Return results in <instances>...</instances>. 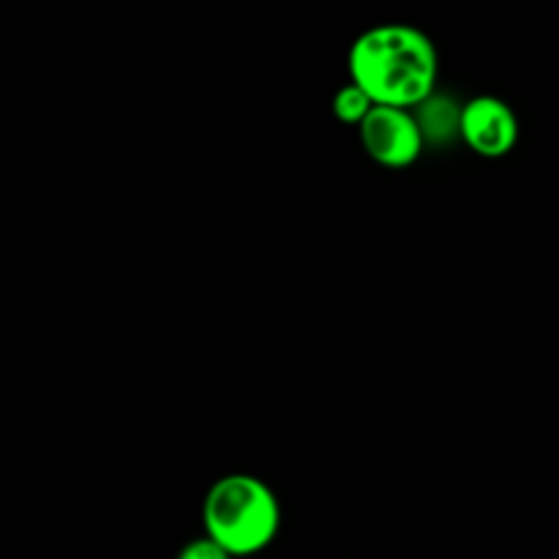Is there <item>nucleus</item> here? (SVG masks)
Listing matches in <instances>:
<instances>
[{"label": "nucleus", "mask_w": 559, "mask_h": 559, "mask_svg": "<svg viewBox=\"0 0 559 559\" xmlns=\"http://www.w3.org/2000/svg\"><path fill=\"white\" fill-rule=\"evenodd\" d=\"M437 47L418 27H369L349 47V82L369 93L374 107L415 109L437 93Z\"/></svg>", "instance_id": "obj_1"}, {"label": "nucleus", "mask_w": 559, "mask_h": 559, "mask_svg": "<svg viewBox=\"0 0 559 559\" xmlns=\"http://www.w3.org/2000/svg\"><path fill=\"white\" fill-rule=\"evenodd\" d=\"M205 535L233 557L260 555L282 527V506L265 480L254 475H224L202 502Z\"/></svg>", "instance_id": "obj_2"}, {"label": "nucleus", "mask_w": 559, "mask_h": 559, "mask_svg": "<svg viewBox=\"0 0 559 559\" xmlns=\"http://www.w3.org/2000/svg\"><path fill=\"white\" fill-rule=\"evenodd\" d=\"M360 142L380 167L404 169L424 153L426 140L413 109L374 107L360 123Z\"/></svg>", "instance_id": "obj_3"}, {"label": "nucleus", "mask_w": 559, "mask_h": 559, "mask_svg": "<svg viewBox=\"0 0 559 559\" xmlns=\"http://www.w3.org/2000/svg\"><path fill=\"white\" fill-rule=\"evenodd\" d=\"M462 140L484 158H502L516 147L519 120L497 96H478L464 104Z\"/></svg>", "instance_id": "obj_4"}, {"label": "nucleus", "mask_w": 559, "mask_h": 559, "mask_svg": "<svg viewBox=\"0 0 559 559\" xmlns=\"http://www.w3.org/2000/svg\"><path fill=\"white\" fill-rule=\"evenodd\" d=\"M426 145H448L462 136V112L464 104H456L451 96L431 93L424 104L413 109Z\"/></svg>", "instance_id": "obj_5"}, {"label": "nucleus", "mask_w": 559, "mask_h": 559, "mask_svg": "<svg viewBox=\"0 0 559 559\" xmlns=\"http://www.w3.org/2000/svg\"><path fill=\"white\" fill-rule=\"evenodd\" d=\"M371 109H374V102L369 98V93L360 91L355 82H349V85H344L342 91L333 96V115H336L342 123H355L360 126L366 118L371 115Z\"/></svg>", "instance_id": "obj_6"}, {"label": "nucleus", "mask_w": 559, "mask_h": 559, "mask_svg": "<svg viewBox=\"0 0 559 559\" xmlns=\"http://www.w3.org/2000/svg\"><path fill=\"white\" fill-rule=\"evenodd\" d=\"M178 559H233V555L205 535V538H197L191 540V544H186L183 549H180Z\"/></svg>", "instance_id": "obj_7"}]
</instances>
